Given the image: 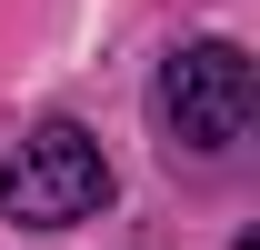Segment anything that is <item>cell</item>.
I'll list each match as a JSON object with an SVG mask.
<instances>
[{
  "label": "cell",
  "instance_id": "obj_1",
  "mask_svg": "<svg viewBox=\"0 0 260 250\" xmlns=\"http://www.w3.org/2000/svg\"><path fill=\"white\" fill-rule=\"evenodd\" d=\"M260 110V70L240 40H190V50H170L160 60V120H170V150H200L220 160Z\"/></svg>",
  "mask_w": 260,
  "mask_h": 250
},
{
  "label": "cell",
  "instance_id": "obj_2",
  "mask_svg": "<svg viewBox=\"0 0 260 250\" xmlns=\"http://www.w3.org/2000/svg\"><path fill=\"white\" fill-rule=\"evenodd\" d=\"M100 200H110V160H100V140L80 120H40L10 150V170H0V210L20 220V230H70Z\"/></svg>",
  "mask_w": 260,
  "mask_h": 250
}]
</instances>
